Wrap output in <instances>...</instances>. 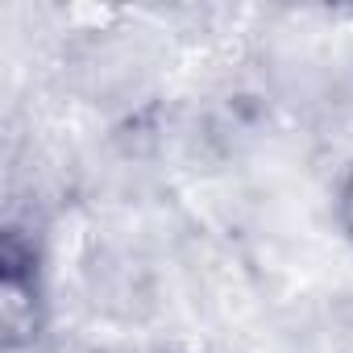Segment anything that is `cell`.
<instances>
[{
	"label": "cell",
	"mask_w": 353,
	"mask_h": 353,
	"mask_svg": "<svg viewBox=\"0 0 353 353\" xmlns=\"http://www.w3.org/2000/svg\"><path fill=\"white\" fill-rule=\"evenodd\" d=\"M332 212H336V229H341V237L353 245V166H345V174L336 179Z\"/></svg>",
	"instance_id": "2"
},
{
	"label": "cell",
	"mask_w": 353,
	"mask_h": 353,
	"mask_svg": "<svg viewBox=\"0 0 353 353\" xmlns=\"http://www.w3.org/2000/svg\"><path fill=\"white\" fill-rule=\"evenodd\" d=\"M50 328V287L38 237L9 225L0 237V336L5 353L34 349Z\"/></svg>",
	"instance_id": "1"
}]
</instances>
